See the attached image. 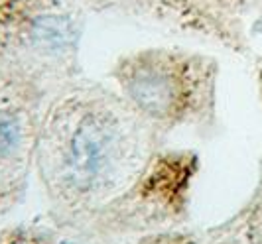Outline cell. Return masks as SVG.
<instances>
[{"label": "cell", "mask_w": 262, "mask_h": 244, "mask_svg": "<svg viewBox=\"0 0 262 244\" xmlns=\"http://www.w3.org/2000/svg\"><path fill=\"white\" fill-rule=\"evenodd\" d=\"M20 144V124L8 110H0V158L8 156Z\"/></svg>", "instance_id": "obj_4"}, {"label": "cell", "mask_w": 262, "mask_h": 244, "mask_svg": "<svg viewBox=\"0 0 262 244\" xmlns=\"http://www.w3.org/2000/svg\"><path fill=\"white\" fill-rule=\"evenodd\" d=\"M124 85L136 106L156 118L176 115L184 103L180 79L162 65L142 63L134 67Z\"/></svg>", "instance_id": "obj_2"}, {"label": "cell", "mask_w": 262, "mask_h": 244, "mask_svg": "<svg viewBox=\"0 0 262 244\" xmlns=\"http://www.w3.org/2000/svg\"><path fill=\"white\" fill-rule=\"evenodd\" d=\"M34 39L41 48L48 50H61L71 43L73 39V28L66 18L57 16H43L38 24L34 26Z\"/></svg>", "instance_id": "obj_3"}, {"label": "cell", "mask_w": 262, "mask_h": 244, "mask_svg": "<svg viewBox=\"0 0 262 244\" xmlns=\"http://www.w3.org/2000/svg\"><path fill=\"white\" fill-rule=\"evenodd\" d=\"M117 150V124L105 113H89L79 120L66 152V178L79 191H89L105 175Z\"/></svg>", "instance_id": "obj_1"}]
</instances>
